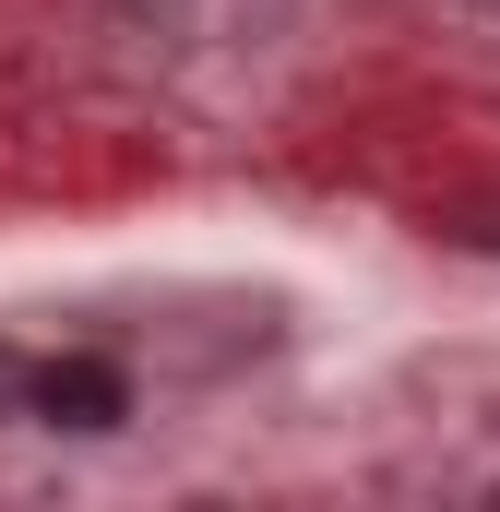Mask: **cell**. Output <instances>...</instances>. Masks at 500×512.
<instances>
[{
    "label": "cell",
    "mask_w": 500,
    "mask_h": 512,
    "mask_svg": "<svg viewBox=\"0 0 500 512\" xmlns=\"http://www.w3.org/2000/svg\"><path fill=\"white\" fill-rule=\"evenodd\" d=\"M24 405H36L48 429H120L131 382L108 370V358H36V370H24Z\"/></svg>",
    "instance_id": "cell-1"
},
{
    "label": "cell",
    "mask_w": 500,
    "mask_h": 512,
    "mask_svg": "<svg viewBox=\"0 0 500 512\" xmlns=\"http://www.w3.org/2000/svg\"><path fill=\"white\" fill-rule=\"evenodd\" d=\"M489 501H500V489H489Z\"/></svg>",
    "instance_id": "cell-2"
}]
</instances>
